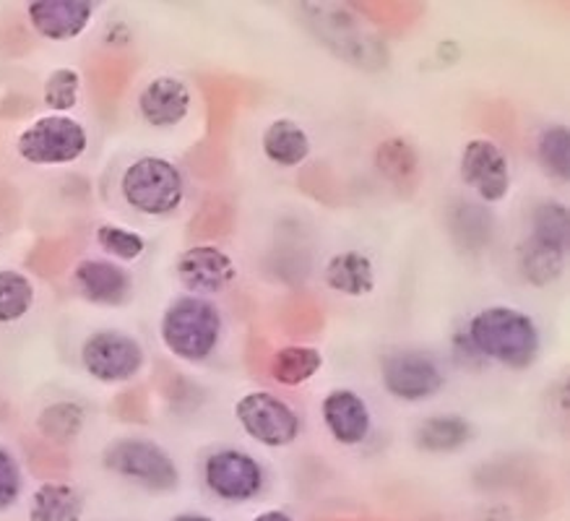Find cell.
I'll return each instance as SVG.
<instances>
[{
  "label": "cell",
  "mask_w": 570,
  "mask_h": 521,
  "mask_svg": "<svg viewBox=\"0 0 570 521\" xmlns=\"http://www.w3.org/2000/svg\"><path fill=\"white\" fill-rule=\"evenodd\" d=\"M469 342L482 357L523 371L539 355V328L523 311L492 305L469 321Z\"/></svg>",
  "instance_id": "cell-1"
},
{
  "label": "cell",
  "mask_w": 570,
  "mask_h": 521,
  "mask_svg": "<svg viewBox=\"0 0 570 521\" xmlns=\"http://www.w3.org/2000/svg\"><path fill=\"white\" fill-rule=\"evenodd\" d=\"M40 433L56 443H71L83 427V410L73 402H58L42 410Z\"/></svg>",
  "instance_id": "cell-24"
},
{
  "label": "cell",
  "mask_w": 570,
  "mask_h": 521,
  "mask_svg": "<svg viewBox=\"0 0 570 521\" xmlns=\"http://www.w3.org/2000/svg\"><path fill=\"white\" fill-rule=\"evenodd\" d=\"M377 170L386 175L389 180L394 183H406L414 178V173H417V151L412 149L410 141L404 139H391L386 144H381V149H377Z\"/></svg>",
  "instance_id": "cell-27"
},
{
  "label": "cell",
  "mask_w": 570,
  "mask_h": 521,
  "mask_svg": "<svg viewBox=\"0 0 570 521\" xmlns=\"http://www.w3.org/2000/svg\"><path fill=\"white\" fill-rule=\"evenodd\" d=\"M461 178L482 201H503L511 190V165L505 151L490 139H472L461 151Z\"/></svg>",
  "instance_id": "cell-10"
},
{
  "label": "cell",
  "mask_w": 570,
  "mask_h": 521,
  "mask_svg": "<svg viewBox=\"0 0 570 521\" xmlns=\"http://www.w3.org/2000/svg\"><path fill=\"white\" fill-rule=\"evenodd\" d=\"M222 313L206 297L185 295L167 305L161 316L159 334L165 347L175 357L188 360V363H202L212 357L222 340Z\"/></svg>",
  "instance_id": "cell-2"
},
{
  "label": "cell",
  "mask_w": 570,
  "mask_h": 521,
  "mask_svg": "<svg viewBox=\"0 0 570 521\" xmlns=\"http://www.w3.org/2000/svg\"><path fill=\"white\" fill-rule=\"evenodd\" d=\"M414 435H417L420 449L433 451V454H449V451L464 446L469 435H472V427H469L464 417L438 415L425 420Z\"/></svg>",
  "instance_id": "cell-21"
},
{
  "label": "cell",
  "mask_w": 570,
  "mask_h": 521,
  "mask_svg": "<svg viewBox=\"0 0 570 521\" xmlns=\"http://www.w3.org/2000/svg\"><path fill=\"white\" fill-rule=\"evenodd\" d=\"M206 485L222 501L243 503L250 501L264 488V470L250 454L237 449H222L204 464Z\"/></svg>",
  "instance_id": "cell-9"
},
{
  "label": "cell",
  "mask_w": 570,
  "mask_h": 521,
  "mask_svg": "<svg viewBox=\"0 0 570 521\" xmlns=\"http://www.w3.org/2000/svg\"><path fill=\"white\" fill-rule=\"evenodd\" d=\"M73 285L83 301L95 305H122L134 289L128 272L105 258L81 260L73 269Z\"/></svg>",
  "instance_id": "cell-15"
},
{
  "label": "cell",
  "mask_w": 570,
  "mask_h": 521,
  "mask_svg": "<svg viewBox=\"0 0 570 521\" xmlns=\"http://www.w3.org/2000/svg\"><path fill=\"white\" fill-rule=\"evenodd\" d=\"M89 134L76 118L68 115H45L27 126L17 139L19 157L29 165H71L83 157Z\"/></svg>",
  "instance_id": "cell-4"
},
{
  "label": "cell",
  "mask_w": 570,
  "mask_h": 521,
  "mask_svg": "<svg viewBox=\"0 0 570 521\" xmlns=\"http://www.w3.org/2000/svg\"><path fill=\"white\" fill-rule=\"evenodd\" d=\"M120 194L144 217H169L185 201V178L165 157H141L122 170Z\"/></svg>",
  "instance_id": "cell-3"
},
{
  "label": "cell",
  "mask_w": 570,
  "mask_h": 521,
  "mask_svg": "<svg viewBox=\"0 0 570 521\" xmlns=\"http://www.w3.org/2000/svg\"><path fill=\"white\" fill-rule=\"evenodd\" d=\"M87 511L81 490L71 482H45L29 503V521H81Z\"/></svg>",
  "instance_id": "cell-17"
},
{
  "label": "cell",
  "mask_w": 570,
  "mask_h": 521,
  "mask_svg": "<svg viewBox=\"0 0 570 521\" xmlns=\"http://www.w3.org/2000/svg\"><path fill=\"white\" fill-rule=\"evenodd\" d=\"M102 462L110 472L120 474V478L134 480L138 485L157 490H173L180 480L177 464L165 449L157 446L154 441L144 439H120L105 449Z\"/></svg>",
  "instance_id": "cell-5"
},
{
  "label": "cell",
  "mask_w": 570,
  "mask_h": 521,
  "mask_svg": "<svg viewBox=\"0 0 570 521\" xmlns=\"http://www.w3.org/2000/svg\"><path fill=\"white\" fill-rule=\"evenodd\" d=\"M568 235H570V219L566 204L560 201H542L537 204L534 214H531V243L542 245L547 250L562 253L568 250Z\"/></svg>",
  "instance_id": "cell-20"
},
{
  "label": "cell",
  "mask_w": 570,
  "mask_h": 521,
  "mask_svg": "<svg viewBox=\"0 0 570 521\" xmlns=\"http://www.w3.org/2000/svg\"><path fill=\"white\" fill-rule=\"evenodd\" d=\"M97 245L107 256L118 260H136L144 256L146 240L134 229L120 225H102L97 229Z\"/></svg>",
  "instance_id": "cell-28"
},
{
  "label": "cell",
  "mask_w": 570,
  "mask_h": 521,
  "mask_svg": "<svg viewBox=\"0 0 570 521\" xmlns=\"http://www.w3.org/2000/svg\"><path fill=\"white\" fill-rule=\"evenodd\" d=\"M235 277V260L217 245H196V248H188L177 258V279L196 297L225 293Z\"/></svg>",
  "instance_id": "cell-11"
},
{
  "label": "cell",
  "mask_w": 570,
  "mask_h": 521,
  "mask_svg": "<svg viewBox=\"0 0 570 521\" xmlns=\"http://www.w3.org/2000/svg\"><path fill=\"white\" fill-rule=\"evenodd\" d=\"M81 365L99 383H122L141 371L144 350L134 336L102 328L81 344Z\"/></svg>",
  "instance_id": "cell-7"
},
{
  "label": "cell",
  "mask_w": 570,
  "mask_h": 521,
  "mask_svg": "<svg viewBox=\"0 0 570 521\" xmlns=\"http://www.w3.org/2000/svg\"><path fill=\"white\" fill-rule=\"evenodd\" d=\"M323 355L315 347H305V344H289L282 347L272 360V375L282 386H303L321 371Z\"/></svg>",
  "instance_id": "cell-19"
},
{
  "label": "cell",
  "mask_w": 570,
  "mask_h": 521,
  "mask_svg": "<svg viewBox=\"0 0 570 521\" xmlns=\"http://www.w3.org/2000/svg\"><path fill=\"white\" fill-rule=\"evenodd\" d=\"M35 285L27 274L3 269L0 272V324H17L32 311Z\"/></svg>",
  "instance_id": "cell-22"
},
{
  "label": "cell",
  "mask_w": 570,
  "mask_h": 521,
  "mask_svg": "<svg viewBox=\"0 0 570 521\" xmlns=\"http://www.w3.org/2000/svg\"><path fill=\"white\" fill-rule=\"evenodd\" d=\"M81 97V76L76 68H56L48 79H45L42 99L56 115L71 112L79 105Z\"/></svg>",
  "instance_id": "cell-26"
},
{
  "label": "cell",
  "mask_w": 570,
  "mask_h": 521,
  "mask_svg": "<svg viewBox=\"0 0 570 521\" xmlns=\"http://www.w3.org/2000/svg\"><path fill=\"white\" fill-rule=\"evenodd\" d=\"M235 417L261 446L282 449L297 441L299 417L287 402L268 391H250L235 404Z\"/></svg>",
  "instance_id": "cell-6"
},
{
  "label": "cell",
  "mask_w": 570,
  "mask_h": 521,
  "mask_svg": "<svg viewBox=\"0 0 570 521\" xmlns=\"http://www.w3.org/2000/svg\"><path fill=\"white\" fill-rule=\"evenodd\" d=\"M326 285L338 295L346 297H362L375 289V266L365 253L360 250H344L336 253L326 264Z\"/></svg>",
  "instance_id": "cell-16"
},
{
  "label": "cell",
  "mask_w": 570,
  "mask_h": 521,
  "mask_svg": "<svg viewBox=\"0 0 570 521\" xmlns=\"http://www.w3.org/2000/svg\"><path fill=\"white\" fill-rule=\"evenodd\" d=\"M264 155L268 163L279 167H297L303 165L307 155H311V136L305 134V128L299 122L289 118H279L268 122L264 130V139H261Z\"/></svg>",
  "instance_id": "cell-18"
},
{
  "label": "cell",
  "mask_w": 570,
  "mask_h": 521,
  "mask_svg": "<svg viewBox=\"0 0 570 521\" xmlns=\"http://www.w3.org/2000/svg\"><path fill=\"white\" fill-rule=\"evenodd\" d=\"M381 375L389 394L402 402H425L443 389V371L425 352L402 350L383 357Z\"/></svg>",
  "instance_id": "cell-8"
},
{
  "label": "cell",
  "mask_w": 570,
  "mask_h": 521,
  "mask_svg": "<svg viewBox=\"0 0 570 521\" xmlns=\"http://www.w3.org/2000/svg\"><path fill=\"white\" fill-rule=\"evenodd\" d=\"M537 159L552 178L568 180L570 173V134L566 126H550L537 139Z\"/></svg>",
  "instance_id": "cell-23"
},
{
  "label": "cell",
  "mask_w": 570,
  "mask_h": 521,
  "mask_svg": "<svg viewBox=\"0 0 570 521\" xmlns=\"http://www.w3.org/2000/svg\"><path fill=\"white\" fill-rule=\"evenodd\" d=\"M95 17V6L87 0H37L27 6V19L45 40L63 42L79 37Z\"/></svg>",
  "instance_id": "cell-13"
},
{
  "label": "cell",
  "mask_w": 570,
  "mask_h": 521,
  "mask_svg": "<svg viewBox=\"0 0 570 521\" xmlns=\"http://www.w3.org/2000/svg\"><path fill=\"white\" fill-rule=\"evenodd\" d=\"M173 521H214L212 517H204V513H180Z\"/></svg>",
  "instance_id": "cell-31"
},
{
  "label": "cell",
  "mask_w": 570,
  "mask_h": 521,
  "mask_svg": "<svg viewBox=\"0 0 570 521\" xmlns=\"http://www.w3.org/2000/svg\"><path fill=\"white\" fill-rule=\"evenodd\" d=\"M253 521H295V519H292L289 513H284V511H264V513H258V517Z\"/></svg>",
  "instance_id": "cell-30"
},
{
  "label": "cell",
  "mask_w": 570,
  "mask_h": 521,
  "mask_svg": "<svg viewBox=\"0 0 570 521\" xmlns=\"http://www.w3.org/2000/svg\"><path fill=\"white\" fill-rule=\"evenodd\" d=\"M521 272L523 277H527L531 285H550V282H554L562 274V269H566V256L562 253H554V250H547L542 248V245L537 243H527L521 248Z\"/></svg>",
  "instance_id": "cell-25"
},
{
  "label": "cell",
  "mask_w": 570,
  "mask_h": 521,
  "mask_svg": "<svg viewBox=\"0 0 570 521\" xmlns=\"http://www.w3.org/2000/svg\"><path fill=\"white\" fill-rule=\"evenodd\" d=\"M136 105L151 128H173L188 118L190 107H194V95L183 79L157 76L138 91Z\"/></svg>",
  "instance_id": "cell-12"
},
{
  "label": "cell",
  "mask_w": 570,
  "mask_h": 521,
  "mask_svg": "<svg viewBox=\"0 0 570 521\" xmlns=\"http://www.w3.org/2000/svg\"><path fill=\"white\" fill-rule=\"evenodd\" d=\"M21 488H24V478H21L17 456L9 449L0 446V511L11 509L19 501Z\"/></svg>",
  "instance_id": "cell-29"
},
{
  "label": "cell",
  "mask_w": 570,
  "mask_h": 521,
  "mask_svg": "<svg viewBox=\"0 0 570 521\" xmlns=\"http://www.w3.org/2000/svg\"><path fill=\"white\" fill-rule=\"evenodd\" d=\"M323 423L331 439L342 443V446H357L367 439L370 425V410L360 394L350 389H334L321 404Z\"/></svg>",
  "instance_id": "cell-14"
}]
</instances>
